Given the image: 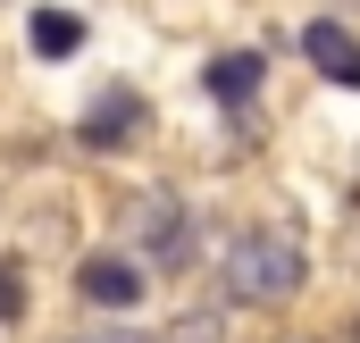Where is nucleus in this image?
<instances>
[{"label": "nucleus", "mask_w": 360, "mask_h": 343, "mask_svg": "<svg viewBox=\"0 0 360 343\" xmlns=\"http://www.w3.org/2000/svg\"><path fill=\"white\" fill-rule=\"evenodd\" d=\"M201 84H210V101L243 109V101L260 92V59H252V51H235V59H210V76H201Z\"/></svg>", "instance_id": "nucleus-6"}, {"label": "nucleus", "mask_w": 360, "mask_h": 343, "mask_svg": "<svg viewBox=\"0 0 360 343\" xmlns=\"http://www.w3.org/2000/svg\"><path fill=\"white\" fill-rule=\"evenodd\" d=\"M8 318H25V276L0 259V327H8Z\"/></svg>", "instance_id": "nucleus-9"}, {"label": "nucleus", "mask_w": 360, "mask_h": 343, "mask_svg": "<svg viewBox=\"0 0 360 343\" xmlns=\"http://www.w3.org/2000/svg\"><path fill=\"white\" fill-rule=\"evenodd\" d=\"M352 343H360V327H352Z\"/></svg>", "instance_id": "nucleus-11"}, {"label": "nucleus", "mask_w": 360, "mask_h": 343, "mask_svg": "<svg viewBox=\"0 0 360 343\" xmlns=\"http://www.w3.org/2000/svg\"><path fill=\"white\" fill-rule=\"evenodd\" d=\"M126 235H134L143 259L184 268V259H193V209H184L176 193H143V201H126Z\"/></svg>", "instance_id": "nucleus-2"}, {"label": "nucleus", "mask_w": 360, "mask_h": 343, "mask_svg": "<svg viewBox=\"0 0 360 343\" xmlns=\"http://www.w3.org/2000/svg\"><path fill=\"white\" fill-rule=\"evenodd\" d=\"M84 343H143V335H84Z\"/></svg>", "instance_id": "nucleus-10"}, {"label": "nucleus", "mask_w": 360, "mask_h": 343, "mask_svg": "<svg viewBox=\"0 0 360 343\" xmlns=\"http://www.w3.org/2000/svg\"><path fill=\"white\" fill-rule=\"evenodd\" d=\"M218 285H226L235 310H276V302H293L310 285V252H302L293 226H243L226 243V259H218Z\"/></svg>", "instance_id": "nucleus-1"}, {"label": "nucleus", "mask_w": 360, "mask_h": 343, "mask_svg": "<svg viewBox=\"0 0 360 343\" xmlns=\"http://www.w3.org/2000/svg\"><path fill=\"white\" fill-rule=\"evenodd\" d=\"M76 42H84V25H76L68 8H34V51H42V59H68Z\"/></svg>", "instance_id": "nucleus-7"}, {"label": "nucleus", "mask_w": 360, "mask_h": 343, "mask_svg": "<svg viewBox=\"0 0 360 343\" xmlns=\"http://www.w3.org/2000/svg\"><path fill=\"white\" fill-rule=\"evenodd\" d=\"M134 117H143V101H134L126 84H117V92H101V101L84 109V143H92V151H126Z\"/></svg>", "instance_id": "nucleus-5"}, {"label": "nucleus", "mask_w": 360, "mask_h": 343, "mask_svg": "<svg viewBox=\"0 0 360 343\" xmlns=\"http://www.w3.org/2000/svg\"><path fill=\"white\" fill-rule=\"evenodd\" d=\"M160 343H218V318H210V310H193V318H176Z\"/></svg>", "instance_id": "nucleus-8"}, {"label": "nucleus", "mask_w": 360, "mask_h": 343, "mask_svg": "<svg viewBox=\"0 0 360 343\" xmlns=\"http://www.w3.org/2000/svg\"><path fill=\"white\" fill-rule=\"evenodd\" d=\"M76 285H84V302H101V310H134V302H143V268H134V259H84V268H76Z\"/></svg>", "instance_id": "nucleus-4"}, {"label": "nucleus", "mask_w": 360, "mask_h": 343, "mask_svg": "<svg viewBox=\"0 0 360 343\" xmlns=\"http://www.w3.org/2000/svg\"><path fill=\"white\" fill-rule=\"evenodd\" d=\"M302 59H310L327 84L360 92V34L344 25V17H310V25H302Z\"/></svg>", "instance_id": "nucleus-3"}]
</instances>
